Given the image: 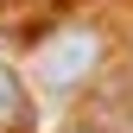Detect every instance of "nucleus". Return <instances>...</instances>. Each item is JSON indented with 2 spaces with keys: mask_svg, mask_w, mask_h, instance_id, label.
I'll return each instance as SVG.
<instances>
[{
  "mask_svg": "<svg viewBox=\"0 0 133 133\" xmlns=\"http://www.w3.org/2000/svg\"><path fill=\"white\" fill-rule=\"evenodd\" d=\"M38 127V108H32V89L0 63V133H32Z\"/></svg>",
  "mask_w": 133,
  "mask_h": 133,
  "instance_id": "2",
  "label": "nucleus"
},
{
  "mask_svg": "<svg viewBox=\"0 0 133 133\" xmlns=\"http://www.w3.org/2000/svg\"><path fill=\"white\" fill-rule=\"evenodd\" d=\"M95 63H102V38L82 32V25H57V32H44V38L32 44V70L51 82V89H76V82H89Z\"/></svg>",
  "mask_w": 133,
  "mask_h": 133,
  "instance_id": "1",
  "label": "nucleus"
}]
</instances>
